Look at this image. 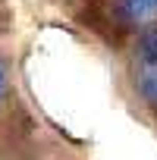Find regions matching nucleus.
Segmentation results:
<instances>
[{"instance_id":"obj_2","label":"nucleus","mask_w":157,"mask_h":160,"mask_svg":"<svg viewBox=\"0 0 157 160\" xmlns=\"http://www.w3.org/2000/svg\"><path fill=\"white\" fill-rule=\"evenodd\" d=\"M138 88L151 104H157V60H148V66H144V72L138 78Z\"/></svg>"},{"instance_id":"obj_1","label":"nucleus","mask_w":157,"mask_h":160,"mask_svg":"<svg viewBox=\"0 0 157 160\" xmlns=\"http://www.w3.org/2000/svg\"><path fill=\"white\" fill-rule=\"evenodd\" d=\"M113 16L119 19V25H129V28L148 25L157 16V0H116Z\"/></svg>"},{"instance_id":"obj_3","label":"nucleus","mask_w":157,"mask_h":160,"mask_svg":"<svg viewBox=\"0 0 157 160\" xmlns=\"http://www.w3.org/2000/svg\"><path fill=\"white\" fill-rule=\"evenodd\" d=\"M3 85H7V72H3V63H0V98H3Z\"/></svg>"}]
</instances>
